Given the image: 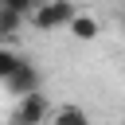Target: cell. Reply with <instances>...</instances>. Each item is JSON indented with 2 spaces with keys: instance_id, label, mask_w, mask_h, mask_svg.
Segmentation results:
<instances>
[{
  "instance_id": "4",
  "label": "cell",
  "mask_w": 125,
  "mask_h": 125,
  "mask_svg": "<svg viewBox=\"0 0 125 125\" xmlns=\"http://www.w3.org/2000/svg\"><path fill=\"white\" fill-rule=\"evenodd\" d=\"M74 39H82V43H94L98 39V31H102V23L94 20V16H86V12H78L74 20H70V27H66Z\"/></svg>"
},
{
  "instance_id": "7",
  "label": "cell",
  "mask_w": 125,
  "mask_h": 125,
  "mask_svg": "<svg viewBox=\"0 0 125 125\" xmlns=\"http://www.w3.org/2000/svg\"><path fill=\"white\" fill-rule=\"evenodd\" d=\"M23 20H27V16H16V12L0 8V35H4V39H8V35H16V31L23 27Z\"/></svg>"
},
{
  "instance_id": "9",
  "label": "cell",
  "mask_w": 125,
  "mask_h": 125,
  "mask_svg": "<svg viewBox=\"0 0 125 125\" xmlns=\"http://www.w3.org/2000/svg\"><path fill=\"white\" fill-rule=\"evenodd\" d=\"M47 4H51V0H31V8H47Z\"/></svg>"
},
{
  "instance_id": "6",
  "label": "cell",
  "mask_w": 125,
  "mask_h": 125,
  "mask_svg": "<svg viewBox=\"0 0 125 125\" xmlns=\"http://www.w3.org/2000/svg\"><path fill=\"white\" fill-rule=\"evenodd\" d=\"M20 66H23V55H20V51H12V47H0V86H4Z\"/></svg>"
},
{
  "instance_id": "2",
  "label": "cell",
  "mask_w": 125,
  "mask_h": 125,
  "mask_svg": "<svg viewBox=\"0 0 125 125\" xmlns=\"http://www.w3.org/2000/svg\"><path fill=\"white\" fill-rule=\"evenodd\" d=\"M39 86H43V74H39V66H35L31 59H23V66L4 82V90H8L16 102H20V98H27V94H43Z\"/></svg>"
},
{
  "instance_id": "10",
  "label": "cell",
  "mask_w": 125,
  "mask_h": 125,
  "mask_svg": "<svg viewBox=\"0 0 125 125\" xmlns=\"http://www.w3.org/2000/svg\"><path fill=\"white\" fill-rule=\"evenodd\" d=\"M121 31H125V12H121Z\"/></svg>"
},
{
  "instance_id": "1",
  "label": "cell",
  "mask_w": 125,
  "mask_h": 125,
  "mask_svg": "<svg viewBox=\"0 0 125 125\" xmlns=\"http://www.w3.org/2000/svg\"><path fill=\"white\" fill-rule=\"evenodd\" d=\"M78 16L74 0H51L47 8H35L31 12V27L35 31H55V27H70V20Z\"/></svg>"
},
{
  "instance_id": "3",
  "label": "cell",
  "mask_w": 125,
  "mask_h": 125,
  "mask_svg": "<svg viewBox=\"0 0 125 125\" xmlns=\"http://www.w3.org/2000/svg\"><path fill=\"white\" fill-rule=\"evenodd\" d=\"M47 113H51L47 98H43V94H27V98H20V102H16V109H12L8 125H43V121H47Z\"/></svg>"
},
{
  "instance_id": "11",
  "label": "cell",
  "mask_w": 125,
  "mask_h": 125,
  "mask_svg": "<svg viewBox=\"0 0 125 125\" xmlns=\"http://www.w3.org/2000/svg\"><path fill=\"white\" fill-rule=\"evenodd\" d=\"M0 47H8V43H4V35H0Z\"/></svg>"
},
{
  "instance_id": "8",
  "label": "cell",
  "mask_w": 125,
  "mask_h": 125,
  "mask_svg": "<svg viewBox=\"0 0 125 125\" xmlns=\"http://www.w3.org/2000/svg\"><path fill=\"white\" fill-rule=\"evenodd\" d=\"M0 8H8V12H16V16H27V20H31V12H35L31 0H0Z\"/></svg>"
},
{
  "instance_id": "5",
  "label": "cell",
  "mask_w": 125,
  "mask_h": 125,
  "mask_svg": "<svg viewBox=\"0 0 125 125\" xmlns=\"http://www.w3.org/2000/svg\"><path fill=\"white\" fill-rule=\"evenodd\" d=\"M51 125H90V113H86L82 105H74V102H66V105H59V109H55V117H51Z\"/></svg>"
}]
</instances>
